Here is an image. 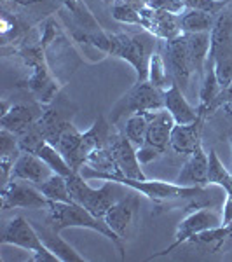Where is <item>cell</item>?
<instances>
[{
	"label": "cell",
	"mask_w": 232,
	"mask_h": 262,
	"mask_svg": "<svg viewBox=\"0 0 232 262\" xmlns=\"http://www.w3.org/2000/svg\"><path fill=\"white\" fill-rule=\"evenodd\" d=\"M222 221H223V226H230L232 224V192L225 194L223 208H222Z\"/></svg>",
	"instance_id": "d590c367"
},
{
	"label": "cell",
	"mask_w": 232,
	"mask_h": 262,
	"mask_svg": "<svg viewBox=\"0 0 232 262\" xmlns=\"http://www.w3.org/2000/svg\"><path fill=\"white\" fill-rule=\"evenodd\" d=\"M147 117H149V129H147L145 143L155 147V149H159L164 154L168 150V147H170L171 131L176 122L173 121V117L166 108L147 112Z\"/></svg>",
	"instance_id": "e0dca14e"
},
{
	"label": "cell",
	"mask_w": 232,
	"mask_h": 262,
	"mask_svg": "<svg viewBox=\"0 0 232 262\" xmlns=\"http://www.w3.org/2000/svg\"><path fill=\"white\" fill-rule=\"evenodd\" d=\"M53 170L45 164L37 154L32 152H21L19 158L16 159L14 166H12L11 179H19L32 182L35 185H40L53 175Z\"/></svg>",
	"instance_id": "ac0fdd59"
},
{
	"label": "cell",
	"mask_w": 232,
	"mask_h": 262,
	"mask_svg": "<svg viewBox=\"0 0 232 262\" xmlns=\"http://www.w3.org/2000/svg\"><path fill=\"white\" fill-rule=\"evenodd\" d=\"M33 154H37L39 158L44 161L48 166L53 170L54 173H58V175H63V177H70L72 173H75L72 170V166L68 163H66V159L63 158V154L60 150L56 149V147L53 145V143H49L48 140L40 142L39 147L35 149Z\"/></svg>",
	"instance_id": "d4e9b609"
},
{
	"label": "cell",
	"mask_w": 232,
	"mask_h": 262,
	"mask_svg": "<svg viewBox=\"0 0 232 262\" xmlns=\"http://www.w3.org/2000/svg\"><path fill=\"white\" fill-rule=\"evenodd\" d=\"M217 14H210L204 11L197 9H185L180 14V27L182 33H202V32H212Z\"/></svg>",
	"instance_id": "cb8c5ba5"
},
{
	"label": "cell",
	"mask_w": 232,
	"mask_h": 262,
	"mask_svg": "<svg viewBox=\"0 0 232 262\" xmlns=\"http://www.w3.org/2000/svg\"><path fill=\"white\" fill-rule=\"evenodd\" d=\"M12 4H18V6H35V4H42V2H48V0H11Z\"/></svg>",
	"instance_id": "8d00e7d4"
},
{
	"label": "cell",
	"mask_w": 232,
	"mask_h": 262,
	"mask_svg": "<svg viewBox=\"0 0 232 262\" xmlns=\"http://www.w3.org/2000/svg\"><path fill=\"white\" fill-rule=\"evenodd\" d=\"M140 196L138 191H133L126 194L122 200H119L115 205L105 215V222L108 224V227L115 232L119 238L126 242V238L129 236V232L134 227V222L138 219V210H140Z\"/></svg>",
	"instance_id": "30bf717a"
},
{
	"label": "cell",
	"mask_w": 232,
	"mask_h": 262,
	"mask_svg": "<svg viewBox=\"0 0 232 262\" xmlns=\"http://www.w3.org/2000/svg\"><path fill=\"white\" fill-rule=\"evenodd\" d=\"M197 111H199V117L196 121L191 122V124H175V128L171 131L170 147L176 154L189 156L199 143H202V128H204V122L208 119V116L199 107H197Z\"/></svg>",
	"instance_id": "2e32d148"
},
{
	"label": "cell",
	"mask_w": 232,
	"mask_h": 262,
	"mask_svg": "<svg viewBox=\"0 0 232 262\" xmlns=\"http://www.w3.org/2000/svg\"><path fill=\"white\" fill-rule=\"evenodd\" d=\"M218 226H223L222 215L218 212H215L213 208L192 210V212L189 213L183 221H180V224L176 226L175 238H173V243L170 245V247H166L161 252L152 253V255L149 257V260L157 259V257H163V255H168V253H171L175 248H178L180 245L191 242L196 234H199V232H202V231L213 229V227H218Z\"/></svg>",
	"instance_id": "52a82bcc"
},
{
	"label": "cell",
	"mask_w": 232,
	"mask_h": 262,
	"mask_svg": "<svg viewBox=\"0 0 232 262\" xmlns=\"http://www.w3.org/2000/svg\"><path fill=\"white\" fill-rule=\"evenodd\" d=\"M220 111L225 114V117L232 122V101H229V103H225L223 107L220 108Z\"/></svg>",
	"instance_id": "74e56055"
},
{
	"label": "cell",
	"mask_w": 232,
	"mask_h": 262,
	"mask_svg": "<svg viewBox=\"0 0 232 262\" xmlns=\"http://www.w3.org/2000/svg\"><path fill=\"white\" fill-rule=\"evenodd\" d=\"M51 201L35 184L19 179H11L2 185V210H48Z\"/></svg>",
	"instance_id": "9c48e42d"
},
{
	"label": "cell",
	"mask_w": 232,
	"mask_h": 262,
	"mask_svg": "<svg viewBox=\"0 0 232 262\" xmlns=\"http://www.w3.org/2000/svg\"><path fill=\"white\" fill-rule=\"evenodd\" d=\"M164 108V91L152 86L149 81L134 82V86L117 100L110 111L112 124H119V121L128 119L133 114H143Z\"/></svg>",
	"instance_id": "5b68a950"
},
{
	"label": "cell",
	"mask_w": 232,
	"mask_h": 262,
	"mask_svg": "<svg viewBox=\"0 0 232 262\" xmlns=\"http://www.w3.org/2000/svg\"><path fill=\"white\" fill-rule=\"evenodd\" d=\"M140 27L143 30L150 32L159 40H171L175 37L182 35V27H180V16L152 9L145 6L140 11Z\"/></svg>",
	"instance_id": "5bb4252c"
},
{
	"label": "cell",
	"mask_w": 232,
	"mask_h": 262,
	"mask_svg": "<svg viewBox=\"0 0 232 262\" xmlns=\"http://www.w3.org/2000/svg\"><path fill=\"white\" fill-rule=\"evenodd\" d=\"M136 156H138V161L142 164H147L150 161H154V159H157L159 156H163V152L159 149H155V147L149 145V143H143L136 149Z\"/></svg>",
	"instance_id": "e575fe53"
},
{
	"label": "cell",
	"mask_w": 232,
	"mask_h": 262,
	"mask_svg": "<svg viewBox=\"0 0 232 262\" xmlns=\"http://www.w3.org/2000/svg\"><path fill=\"white\" fill-rule=\"evenodd\" d=\"M81 138L82 133L68 121L65 124V128L61 129L56 143V149L61 152L63 158L66 159V163L70 164L74 171H81V168L86 164L81 154Z\"/></svg>",
	"instance_id": "44dd1931"
},
{
	"label": "cell",
	"mask_w": 232,
	"mask_h": 262,
	"mask_svg": "<svg viewBox=\"0 0 232 262\" xmlns=\"http://www.w3.org/2000/svg\"><path fill=\"white\" fill-rule=\"evenodd\" d=\"M44 108L42 103L37 100L33 101H21V103H12L11 107L4 101L2 103V117H0V126L4 129L11 131L14 135L23 133L30 126L37 124V121L42 117Z\"/></svg>",
	"instance_id": "8fae6325"
},
{
	"label": "cell",
	"mask_w": 232,
	"mask_h": 262,
	"mask_svg": "<svg viewBox=\"0 0 232 262\" xmlns=\"http://www.w3.org/2000/svg\"><path fill=\"white\" fill-rule=\"evenodd\" d=\"M210 168H208V184L215 187H222L223 192H232V173L220 161L217 150H210Z\"/></svg>",
	"instance_id": "83f0119b"
},
{
	"label": "cell",
	"mask_w": 232,
	"mask_h": 262,
	"mask_svg": "<svg viewBox=\"0 0 232 262\" xmlns=\"http://www.w3.org/2000/svg\"><path fill=\"white\" fill-rule=\"evenodd\" d=\"M48 222L54 227L56 231L63 232L68 227H81V229H91L98 232L103 238L110 239L115 245L117 250L121 253V259H126V245L124 239L113 232L108 224L105 222V219L96 217L89 210L84 208L82 205L72 201V203H53L51 201L48 208Z\"/></svg>",
	"instance_id": "7a4b0ae2"
},
{
	"label": "cell",
	"mask_w": 232,
	"mask_h": 262,
	"mask_svg": "<svg viewBox=\"0 0 232 262\" xmlns=\"http://www.w3.org/2000/svg\"><path fill=\"white\" fill-rule=\"evenodd\" d=\"M0 243L2 245H12V247H19L23 250H28L33 253V262H60L56 255L49 250L40 239V234L37 227L33 226L28 219L23 215H16L6 224L0 236Z\"/></svg>",
	"instance_id": "8992f818"
},
{
	"label": "cell",
	"mask_w": 232,
	"mask_h": 262,
	"mask_svg": "<svg viewBox=\"0 0 232 262\" xmlns=\"http://www.w3.org/2000/svg\"><path fill=\"white\" fill-rule=\"evenodd\" d=\"M112 18L126 25H138L140 27V11L124 0H115L110 4Z\"/></svg>",
	"instance_id": "4dcf8cb0"
},
{
	"label": "cell",
	"mask_w": 232,
	"mask_h": 262,
	"mask_svg": "<svg viewBox=\"0 0 232 262\" xmlns=\"http://www.w3.org/2000/svg\"><path fill=\"white\" fill-rule=\"evenodd\" d=\"M108 149H110L113 159L117 163V168L121 171V177L128 179H145V173L142 171V163L138 161L136 147L129 142L122 131H112L110 140H108ZM107 180V179H105Z\"/></svg>",
	"instance_id": "4fadbf2b"
},
{
	"label": "cell",
	"mask_w": 232,
	"mask_h": 262,
	"mask_svg": "<svg viewBox=\"0 0 232 262\" xmlns=\"http://www.w3.org/2000/svg\"><path fill=\"white\" fill-rule=\"evenodd\" d=\"M110 135H112L110 122L107 121L105 116H98V119L92 122L91 128L82 133L81 154H82L84 161H87V158H89L95 150L107 147L108 140H110Z\"/></svg>",
	"instance_id": "7402d4cb"
},
{
	"label": "cell",
	"mask_w": 232,
	"mask_h": 262,
	"mask_svg": "<svg viewBox=\"0 0 232 262\" xmlns=\"http://www.w3.org/2000/svg\"><path fill=\"white\" fill-rule=\"evenodd\" d=\"M223 2H227V4H232V0H223Z\"/></svg>",
	"instance_id": "ab89813d"
},
{
	"label": "cell",
	"mask_w": 232,
	"mask_h": 262,
	"mask_svg": "<svg viewBox=\"0 0 232 262\" xmlns=\"http://www.w3.org/2000/svg\"><path fill=\"white\" fill-rule=\"evenodd\" d=\"M25 86L30 91L33 100H37L42 105H49L56 100L63 84L58 82L56 75L51 70L48 61L42 60L32 67V74L25 81Z\"/></svg>",
	"instance_id": "7c38bea8"
},
{
	"label": "cell",
	"mask_w": 232,
	"mask_h": 262,
	"mask_svg": "<svg viewBox=\"0 0 232 262\" xmlns=\"http://www.w3.org/2000/svg\"><path fill=\"white\" fill-rule=\"evenodd\" d=\"M185 35H187V46H189V54H191L194 74L202 77L206 61H208L210 46H212V32L185 33Z\"/></svg>",
	"instance_id": "603a6c76"
},
{
	"label": "cell",
	"mask_w": 232,
	"mask_h": 262,
	"mask_svg": "<svg viewBox=\"0 0 232 262\" xmlns=\"http://www.w3.org/2000/svg\"><path fill=\"white\" fill-rule=\"evenodd\" d=\"M183 4H185V9H197V11L210 12V14H218L223 7L229 6L223 0H183Z\"/></svg>",
	"instance_id": "1f68e13d"
},
{
	"label": "cell",
	"mask_w": 232,
	"mask_h": 262,
	"mask_svg": "<svg viewBox=\"0 0 232 262\" xmlns=\"http://www.w3.org/2000/svg\"><path fill=\"white\" fill-rule=\"evenodd\" d=\"M105 4H112V2H115V0H103ZM124 2H134V0H124Z\"/></svg>",
	"instance_id": "f35d334b"
},
{
	"label": "cell",
	"mask_w": 232,
	"mask_h": 262,
	"mask_svg": "<svg viewBox=\"0 0 232 262\" xmlns=\"http://www.w3.org/2000/svg\"><path fill=\"white\" fill-rule=\"evenodd\" d=\"M68 177L53 173L45 182H42L37 187L40 189L42 194L53 203H72V196L68 191Z\"/></svg>",
	"instance_id": "4316f807"
},
{
	"label": "cell",
	"mask_w": 232,
	"mask_h": 262,
	"mask_svg": "<svg viewBox=\"0 0 232 262\" xmlns=\"http://www.w3.org/2000/svg\"><path fill=\"white\" fill-rule=\"evenodd\" d=\"M147 6L152 7V9L171 12V14L176 16H180L185 11L183 0H147Z\"/></svg>",
	"instance_id": "d6a6232c"
},
{
	"label": "cell",
	"mask_w": 232,
	"mask_h": 262,
	"mask_svg": "<svg viewBox=\"0 0 232 262\" xmlns=\"http://www.w3.org/2000/svg\"><path fill=\"white\" fill-rule=\"evenodd\" d=\"M208 60L213 61L215 74L222 88L232 82V7L230 4L217 14Z\"/></svg>",
	"instance_id": "277c9868"
},
{
	"label": "cell",
	"mask_w": 232,
	"mask_h": 262,
	"mask_svg": "<svg viewBox=\"0 0 232 262\" xmlns=\"http://www.w3.org/2000/svg\"><path fill=\"white\" fill-rule=\"evenodd\" d=\"M230 147H232V137H230Z\"/></svg>",
	"instance_id": "60d3db41"
},
{
	"label": "cell",
	"mask_w": 232,
	"mask_h": 262,
	"mask_svg": "<svg viewBox=\"0 0 232 262\" xmlns=\"http://www.w3.org/2000/svg\"><path fill=\"white\" fill-rule=\"evenodd\" d=\"M147 129H149V117H147V112H143V114H133V116H129L124 122L122 133L138 149V147L145 143Z\"/></svg>",
	"instance_id": "f1b7e54d"
},
{
	"label": "cell",
	"mask_w": 232,
	"mask_h": 262,
	"mask_svg": "<svg viewBox=\"0 0 232 262\" xmlns=\"http://www.w3.org/2000/svg\"><path fill=\"white\" fill-rule=\"evenodd\" d=\"M152 86L159 88V90H168L171 86V77L170 72L166 69V63H164V58L161 54V51H155L150 56L149 61V79H147Z\"/></svg>",
	"instance_id": "f546056e"
},
{
	"label": "cell",
	"mask_w": 232,
	"mask_h": 262,
	"mask_svg": "<svg viewBox=\"0 0 232 262\" xmlns=\"http://www.w3.org/2000/svg\"><path fill=\"white\" fill-rule=\"evenodd\" d=\"M222 86L217 79V74H215V65L212 60L206 61L204 67V74H202V84L199 90V108L206 112L208 116V107L213 103V100L218 96Z\"/></svg>",
	"instance_id": "484cf974"
},
{
	"label": "cell",
	"mask_w": 232,
	"mask_h": 262,
	"mask_svg": "<svg viewBox=\"0 0 232 262\" xmlns=\"http://www.w3.org/2000/svg\"><path fill=\"white\" fill-rule=\"evenodd\" d=\"M68 191L72 196V201L82 205L87 208L92 215L103 219L108 210L115 205L117 201L122 200L131 189L126 187L121 182L105 180L101 187L95 189L87 184V179H84L81 171H75L68 177Z\"/></svg>",
	"instance_id": "3957f363"
},
{
	"label": "cell",
	"mask_w": 232,
	"mask_h": 262,
	"mask_svg": "<svg viewBox=\"0 0 232 262\" xmlns=\"http://www.w3.org/2000/svg\"><path fill=\"white\" fill-rule=\"evenodd\" d=\"M208 168H210V156L206 154L202 143L194 149L187 156V161L183 163L175 184L187 185V187H204L208 185Z\"/></svg>",
	"instance_id": "9a60e30c"
},
{
	"label": "cell",
	"mask_w": 232,
	"mask_h": 262,
	"mask_svg": "<svg viewBox=\"0 0 232 262\" xmlns=\"http://www.w3.org/2000/svg\"><path fill=\"white\" fill-rule=\"evenodd\" d=\"M33 226H35L37 231H39L40 239L44 242V245L58 257V259H60V262H84V260H87L86 257H82L74 247H70V245L60 236L61 232L54 229L48 221H45V224L33 222Z\"/></svg>",
	"instance_id": "ffe728a7"
},
{
	"label": "cell",
	"mask_w": 232,
	"mask_h": 262,
	"mask_svg": "<svg viewBox=\"0 0 232 262\" xmlns=\"http://www.w3.org/2000/svg\"><path fill=\"white\" fill-rule=\"evenodd\" d=\"M74 39L103 51L105 54L128 61L136 72V82H145L149 79L150 56L159 46L157 37L147 30L140 33H108L103 30L92 33L75 32Z\"/></svg>",
	"instance_id": "6da1fadb"
},
{
	"label": "cell",
	"mask_w": 232,
	"mask_h": 262,
	"mask_svg": "<svg viewBox=\"0 0 232 262\" xmlns=\"http://www.w3.org/2000/svg\"><path fill=\"white\" fill-rule=\"evenodd\" d=\"M229 101H232V82L229 84V86L222 88L220 93H218V96L213 100V103L208 107V117L212 116L215 111H220L223 105L229 103Z\"/></svg>",
	"instance_id": "836d02e7"
},
{
	"label": "cell",
	"mask_w": 232,
	"mask_h": 262,
	"mask_svg": "<svg viewBox=\"0 0 232 262\" xmlns=\"http://www.w3.org/2000/svg\"><path fill=\"white\" fill-rule=\"evenodd\" d=\"M164 108L170 112L176 124H191L199 117V111L189 103L183 90L176 84H171L168 90H164Z\"/></svg>",
	"instance_id": "d6986e66"
},
{
	"label": "cell",
	"mask_w": 232,
	"mask_h": 262,
	"mask_svg": "<svg viewBox=\"0 0 232 262\" xmlns=\"http://www.w3.org/2000/svg\"><path fill=\"white\" fill-rule=\"evenodd\" d=\"M159 51H161L166 69L170 72L171 82L185 90L189 79L194 74L187 46V35L182 33V35L175 37L171 40H159Z\"/></svg>",
	"instance_id": "ba28073f"
}]
</instances>
